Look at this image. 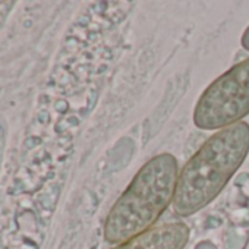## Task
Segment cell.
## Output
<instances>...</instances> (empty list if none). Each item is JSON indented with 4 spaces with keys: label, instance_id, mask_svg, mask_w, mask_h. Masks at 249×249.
I'll list each match as a JSON object with an SVG mask.
<instances>
[{
    "label": "cell",
    "instance_id": "cell-4",
    "mask_svg": "<svg viewBox=\"0 0 249 249\" xmlns=\"http://www.w3.org/2000/svg\"><path fill=\"white\" fill-rule=\"evenodd\" d=\"M189 237V226L175 221L153 227L111 249H185Z\"/></svg>",
    "mask_w": 249,
    "mask_h": 249
},
{
    "label": "cell",
    "instance_id": "cell-2",
    "mask_svg": "<svg viewBox=\"0 0 249 249\" xmlns=\"http://www.w3.org/2000/svg\"><path fill=\"white\" fill-rule=\"evenodd\" d=\"M179 172L170 153L150 159L110 208L103 227L104 240L116 246L153 229L173 204Z\"/></svg>",
    "mask_w": 249,
    "mask_h": 249
},
{
    "label": "cell",
    "instance_id": "cell-1",
    "mask_svg": "<svg viewBox=\"0 0 249 249\" xmlns=\"http://www.w3.org/2000/svg\"><path fill=\"white\" fill-rule=\"evenodd\" d=\"M249 153V124L237 122L214 132L179 172L173 211L189 217L213 202Z\"/></svg>",
    "mask_w": 249,
    "mask_h": 249
},
{
    "label": "cell",
    "instance_id": "cell-5",
    "mask_svg": "<svg viewBox=\"0 0 249 249\" xmlns=\"http://www.w3.org/2000/svg\"><path fill=\"white\" fill-rule=\"evenodd\" d=\"M240 44L246 52H249V25H248V28L245 30V33L240 37Z\"/></svg>",
    "mask_w": 249,
    "mask_h": 249
},
{
    "label": "cell",
    "instance_id": "cell-3",
    "mask_svg": "<svg viewBox=\"0 0 249 249\" xmlns=\"http://www.w3.org/2000/svg\"><path fill=\"white\" fill-rule=\"evenodd\" d=\"M249 114V57L215 78L194 108V124L201 131H220Z\"/></svg>",
    "mask_w": 249,
    "mask_h": 249
}]
</instances>
